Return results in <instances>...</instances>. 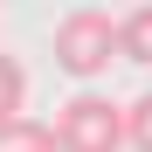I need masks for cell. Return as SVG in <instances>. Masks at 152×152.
<instances>
[{"mask_svg": "<svg viewBox=\"0 0 152 152\" xmlns=\"http://www.w3.org/2000/svg\"><path fill=\"white\" fill-rule=\"evenodd\" d=\"M56 62L76 76V83H90V76H104L118 62V21L104 7H69L56 21Z\"/></svg>", "mask_w": 152, "mask_h": 152, "instance_id": "cell-1", "label": "cell"}, {"mask_svg": "<svg viewBox=\"0 0 152 152\" xmlns=\"http://www.w3.org/2000/svg\"><path fill=\"white\" fill-rule=\"evenodd\" d=\"M56 145L62 152H118L124 145V104H111L104 90H76L56 118Z\"/></svg>", "mask_w": 152, "mask_h": 152, "instance_id": "cell-2", "label": "cell"}, {"mask_svg": "<svg viewBox=\"0 0 152 152\" xmlns=\"http://www.w3.org/2000/svg\"><path fill=\"white\" fill-rule=\"evenodd\" d=\"M118 62L152 69V0H145V7H132V14L118 21Z\"/></svg>", "mask_w": 152, "mask_h": 152, "instance_id": "cell-3", "label": "cell"}, {"mask_svg": "<svg viewBox=\"0 0 152 152\" xmlns=\"http://www.w3.org/2000/svg\"><path fill=\"white\" fill-rule=\"evenodd\" d=\"M0 152H62V145H56V124L14 118V124H0Z\"/></svg>", "mask_w": 152, "mask_h": 152, "instance_id": "cell-4", "label": "cell"}, {"mask_svg": "<svg viewBox=\"0 0 152 152\" xmlns=\"http://www.w3.org/2000/svg\"><path fill=\"white\" fill-rule=\"evenodd\" d=\"M21 104H28V69H21L14 56H0V124H14Z\"/></svg>", "mask_w": 152, "mask_h": 152, "instance_id": "cell-5", "label": "cell"}, {"mask_svg": "<svg viewBox=\"0 0 152 152\" xmlns=\"http://www.w3.org/2000/svg\"><path fill=\"white\" fill-rule=\"evenodd\" d=\"M124 145H132V152H152V90L124 104Z\"/></svg>", "mask_w": 152, "mask_h": 152, "instance_id": "cell-6", "label": "cell"}]
</instances>
